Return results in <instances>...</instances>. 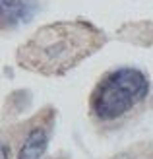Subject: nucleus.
I'll return each mask as SVG.
<instances>
[{
	"instance_id": "f257e3e1",
	"label": "nucleus",
	"mask_w": 153,
	"mask_h": 159,
	"mask_svg": "<svg viewBox=\"0 0 153 159\" xmlns=\"http://www.w3.org/2000/svg\"><path fill=\"white\" fill-rule=\"evenodd\" d=\"M107 37L85 20L54 21L39 27L18 49V64L43 76H60L76 68L105 45Z\"/></svg>"
},
{
	"instance_id": "f03ea898",
	"label": "nucleus",
	"mask_w": 153,
	"mask_h": 159,
	"mask_svg": "<svg viewBox=\"0 0 153 159\" xmlns=\"http://www.w3.org/2000/svg\"><path fill=\"white\" fill-rule=\"evenodd\" d=\"M149 93V80L138 68H118L105 74L89 97L97 120H116L142 103Z\"/></svg>"
},
{
	"instance_id": "39448f33",
	"label": "nucleus",
	"mask_w": 153,
	"mask_h": 159,
	"mask_svg": "<svg viewBox=\"0 0 153 159\" xmlns=\"http://www.w3.org/2000/svg\"><path fill=\"white\" fill-rule=\"evenodd\" d=\"M0 159H10V152H8V148L0 144Z\"/></svg>"
},
{
	"instance_id": "20e7f679",
	"label": "nucleus",
	"mask_w": 153,
	"mask_h": 159,
	"mask_svg": "<svg viewBox=\"0 0 153 159\" xmlns=\"http://www.w3.org/2000/svg\"><path fill=\"white\" fill-rule=\"evenodd\" d=\"M47 146H49V134H47V130L33 128L27 134L25 142L21 144L18 159H41Z\"/></svg>"
},
{
	"instance_id": "7ed1b4c3",
	"label": "nucleus",
	"mask_w": 153,
	"mask_h": 159,
	"mask_svg": "<svg viewBox=\"0 0 153 159\" xmlns=\"http://www.w3.org/2000/svg\"><path fill=\"white\" fill-rule=\"evenodd\" d=\"M31 4L27 0H0V29H12L29 20Z\"/></svg>"
}]
</instances>
